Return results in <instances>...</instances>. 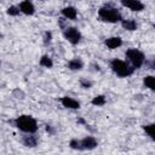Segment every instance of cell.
<instances>
[{
  "mask_svg": "<svg viewBox=\"0 0 155 155\" xmlns=\"http://www.w3.org/2000/svg\"><path fill=\"white\" fill-rule=\"evenodd\" d=\"M15 125L18 130L25 133H35L38 131V122L30 115H21L15 120Z\"/></svg>",
  "mask_w": 155,
  "mask_h": 155,
  "instance_id": "6da1fadb",
  "label": "cell"
},
{
  "mask_svg": "<svg viewBox=\"0 0 155 155\" xmlns=\"http://www.w3.org/2000/svg\"><path fill=\"white\" fill-rule=\"evenodd\" d=\"M98 16H99V18L102 21L108 22V23H117V22L122 21L120 12L116 8H114V7L109 6V5L102 6L98 10Z\"/></svg>",
  "mask_w": 155,
  "mask_h": 155,
  "instance_id": "7a4b0ae2",
  "label": "cell"
},
{
  "mask_svg": "<svg viewBox=\"0 0 155 155\" xmlns=\"http://www.w3.org/2000/svg\"><path fill=\"white\" fill-rule=\"evenodd\" d=\"M110 68L120 78H127V76L132 75L134 71L133 67H130L126 62H124L121 59H113L110 62Z\"/></svg>",
  "mask_w": 155,
  "mask_h": 155,
  "instance_id": "3957f363",
  "label": "cell"
},
{
  "mask_svg": "<svg viewBox=\"0 0 155 155\" xmlns=\"http://www.w3.org/2000/svg\"><path fill=\"white\" fill-rule=\"evenodd\" d=\"M126 57L131 62V64L134 69H139L144 64V61H145L144 53L137 48H128L126 51Z\"/></svg>",
  "mask_w": 155,
  "mask_h": 155,
  "instance_id": "277c9868",
  "label": "cell"
},
{
  "mask_svg": "<svg viewBox=\"0 0 155 155\" xmlns=\"http://www.w3.org/2000/svg\"><path fill=\"white\" fill-rule=\"evenodd\" d=\"M63 35L65 38V40H68L70 44L73 45H76L80 42L81 40V33L79 31L78 28L75 27H69V28H65L64 31H63Z\"/></svg>",
  "mask_w": 155,
  "mask_h": 155,
  "instance_id": "5b68a950",
  "label": "cell"
},
{
  "mask_svg": "<svg viewBox=\"0 0 155 155\" xmlns=\"http://www.w3.org/2000/svg\"><path fill=\"white\" fill-rule=\"evenodd\" d=\"M121 4H122V6L130 8L131 11H134V12H139V11L144 10V4L139 0H121Z\"/></svg>",
  "mask_w": 155,
  "mask_h": 155,
  "instance_id": "8992f818",
  "label": "cell"
},
{
  "mask_svg": "<svg viewBox=\"0 0 155 155\" xmlns=\"http://www.w3.org/2000/svg\"><path fill=\"white\" fill-rule=\"evenodd\" d=\"M19 10L22 13L27 15V16H31L34 15L35 12V7H34V4L30 1V0H23L21 4H19Z\"/></svg>",
  "mask_w": 155,
  "mask_h": 155,
  "instance_id": "52a82bcc",
  "label": "cell"
},
{
  "mask_svg": "<svg viewBox=\"0 0 155 155\" xmlns=\"http://www.w3.org/2000/svg\"><path fill=\"white\" fill-rule=\"evenodd\" d=\"M104 45L109 50H115V48H117V47H120L122 45V39L120 36H110V38L105 39Z\"/></svg>",
  "mask_w": 155,
  "mask_h": 155,
  "instance_id": "ba28073f",
  "label": "cell"
},
{
  "mask_svg": "<svg viewBox=\"0 0 155 155\" xmlns=\"http://www.w3.org/2000/svg\"><path fill=\"white\" fill-rule=\"evenodd\" d=\"M61 103L63 107L65 108H69V109H79L80 108V102H78L76 99L71 98V97H68V96H64L61 98Z\"/></svg>",
  "mask_w": 155,
  "mask_h": 155,
  "instance_id": "9c48e42d",
  "label": "cell"
},
{
  "mask_svg": "<svg viewBox=\"0 0 155 155\" xmlns=\"http://www.w3.org/2000/svg\"><path fill=\"white\" fill-rule=\"evenodd\" d=\"M81 145H82V149H84V150H85V149L92 150V149H94V148L98 145V142H97V139H96L94 137L87 136V137H85L84 139H81Z\"/></svg>",
  "mask_w": 155,
  "mask_h": 155,
  "instance_id": "30bf717a",
  "label": "cell"
},
{
  "mask_svg": "<svg viewBox=\"0 0 155 155\" xmlns=\"http://www.w3.org/2000/svg\"><path fill=\"white\" fill-rule=\"evenodd\" d=\"M62 15H63L64 18L74 21L78 17V10L74 6H65V7L62 8Z\"/></svg>",
  "mask_w": 155,
  "mask_h": 155,
  "instance_id": "8fae6325",
  "label": "cell"
},
{
  "mask_svg": "<svg viewBox=\"0 0 155 155\" xmlns=\"http://www.w3.org/2000/svg\"><path fill=\"white\" fill-rule=\"evenodd\" d=\"M38 137L36 136H33V133H28V136H24L22 138V143L24 147H28V148H35L38 145Z\"/></svg>",
  "mask_w": 155,
  "mask_h": 155,
  "instance_id": "7c38bea8",
  "label": "cell"
},
{
  "mask_svg": "<svg viewBox=\"0 0 155 155\" xmlns=\"http://www.w3.org/2000/svg\"><path fill=\"white\" fill-rule=\"evenodd\" d=\"M121 25H122L124 29H126L128 31H134L138 28V25H137L134 19H122L121 21Z\"/></svg>",
  "mask_w": 155,
  "mask_h": 155,
  "instance_id": "4fadbf2b",
  "label": "cell"
},
{
  "mask_svg": "<svg viewBox=\"0 0 155 155\" xmlns=\"http://www.w3.org/2000/svg\"><path fill=\"white\" fill-rule=\"evenodd\" d=\"M68 68L70 70H81L84 68V63L80 58H73L68 62Z\"/></svg>",
  "mask_w": 155,
  "mask_h": 155,
  "instance_id": "5bb4252c",
  "label": "cell"
},
{
  "mask_svg": "<svg viewBox=\"0 0 155 155\" xmlns=\"http://www.w3.org/2000/svg\"><path fill=\"white\" fill-rule=\"evenodd\" d=\"M143 84H144V86L147 88H149L151 91H155V76L154 75H147V76H144Z\"/></svg>",
  "mask_w": 155,
  "mask_h": 155,
  "instance_id": "9a60e30c",
  "label": "cell"
},
{
  "mask_svg": "<svg viewBox=\"0 0 155 155\" xmlns=\"http://www.w3.org/2000/svg\"><path fill=\"white\" fill-rule=\"evenodd\" d=\"M143 130H144V132H145L151 139L155 140V124L144 125V126H143Z\"/></svg>",
  "mask_w": 155,
  "mask_h": 155,
  "instance_id": "2e32d148",
  "label": "cell"
},
{
  "mask_svg": "<svg viewBox=\"0 0 155 155\" xmlns=\"http://www.w3.org/2000/svg\"><path fill=\"white\" fill-rule=\"evenodd\" d=\"M40 65L41 67H45V68H52L53 67V62H52V58L47 54L42 56L40 58Z\"/></svg>",
  "mask_w": 155,
  "mask_h": 155,
  "instance_id": "e0dca14e",
  "label": "cell"
},
{
  "mask_svg": "<svg viewBox=\"0 0 155 155\" xmlns=\"http://www.w3.org/2000/svg\"><path fill=\"white\" fill-rule=\"evenodd\" d=\"M105 102H107V99H105V96H103V94L96 96V97H93V99L91 101V103H92L93 105H96V107H102V105L105 104Z\"/></svg>",
  "mask_w": 155,
  "mask_h": 155,
  "instance_id": "ac0fdd59",
  "label": "cell"
},
{
  "mask_svg": "<svg viewBox=\"0 0 155 155\" xmlns=\"http://www.w3.org/2000/svg\"><path fill=\"white\" fill-rule=\"evenodd\" d=\"M69 145L71 149H76V150H84L82 149V145H81V140H78V139H71L69 142Z\"/></svg>",
  "mask_w": 155,
  "mask_h": 155,
  "instance_id": "d6986e66",
  "label": "cell"
},
{
  "mask_svg": "<svg viewBox=\"0 0 155 155\" xmlns=\"http://www.w3.org/2000/svg\"><path fill=\"white\" fill-rule=\"evenodd\" d=\"M19 12H21V10H19V7H17V6H10V7L7 8V13H8L10 16H18Z\"/></svg>",
  "mask_w": 155,
  "mask_h": 155,
  "instance_id": "ffe728a7",
  "label": "cell"
},
{
  "mask_svg": "<svg viewBox=\"0 0 155 155\" xmlns=\"http://www.w3.org/2000/svg\"><path fill=\"white\" fill-rule=\"evenodd\" d=\"M80 85H81L82 88H90V87H92V82L90 80H86V79H81L80 80Z\"/></svg>",
  "mask_w": 155,
  "mask_h": 155,
  "instance_id": "44dd1931",
  "label": "cell"
},
{
  "mask_svg": "<svg viewBox=\"0 0 155 155\" xmlns=\"http://www.w3.org/2000/svg\"><path fill=\"white\" fill-rule=\"evenodd\" d=\"M51 39H52V33H51V31H46V33H45V39H44L45 45L50 44V42H51Z\"/></svg>",
  "mask_w": 155,
  "mask_h": 155,
  "instance_id": "7402d4cb",
  "label": "cell"
},
{
  "mask_svg": "<svg viewBox=\"0 0 155 155\" xmlns=\"http://www.w3.org/2000/svg\"><path fill=\"white\" fill-rule=\"evenodd\" d=\"M46 132L48 134H53L54 133V128L51 126V125H46Z\"/></svg>",
  "mask_w": 155,
  "mask_h": 155,
  "instance_id": "603a6c76",
  "label": "cell"
},
{
  "mask_svg": "<svg viewBox=\"0 0 155 155\" xmlns=\"http://www.w3.org/2000/svg\"><path fill=\"white\" fill-rule=\"evenodd\" d=\"M150 67H151V69H155V58H154V61H153V63L150 64Z\"/></svg>",
  "mask_w": 155,
  "mask_h": 155,
  "instance_id": "cb8c5ba5",
  "label": "cell"
},
{
  "mask_svg": "<svg viewBox=\"0 0 155 155\" xmlns=\"http://www.w3.org/2000/svg\"><path fill=\"white\" fill-rule=\"evenodd\" d=\"M78 122H81V124H85V121H84V119H79V120H78Z\"/></svg>",
  "mask_w": 155,
  "mask_h": 155,
  "instance_id": "d4e9b609",
  "label": "cell"
},
{
  "mask_svg": "<svg viewBox=\"0 0 155 155\" xmlns=\"http://www.w3.org/2000/svg\"><path fill=\"white\" fill-rule=\"evenodd\" d=\"M153 27H154V29H155V23H154V24H153Z\"/></svg>",
  "mask_w": 155,
  "mask_h": 155,
  "instance_id": "484cf974",
  "label": "cell"
}]
</instances>
